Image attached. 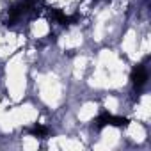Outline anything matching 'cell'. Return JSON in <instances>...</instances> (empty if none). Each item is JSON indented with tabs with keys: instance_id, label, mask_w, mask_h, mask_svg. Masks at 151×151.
<instances>
[{
	"instance_id": "6da1fadb",
	"label": "cell",
	"mask_w": 151,
	"mask_h": 151,
	"mask_svg": "<svg viewBox=\"0 0 151 151\" xmlns=\"http://www.w3.org/2000/svg\"><path fill=\"white\" fill-rule=\"evenodd\" d=\"M146 80H147V71H146V68L142 64L137 66V68H133V71H132V82H133V86L137 89H140L146 84Z\"/></svg>"
},
{
	"instance_id": "7a4b0ae2",
	"label": "cell",
	"mask_w": 151,
	"mask_h": 151,
	"mask_svg": "<svg viewBox=\"0 0 151 151\" xmlns=\"http://www.w3.org/2000/svg\"><path fill=\"white\" fill-rule=\"evenodd\" d=\"M107 124H112V126H126L128 124V119H124V117H114V116L109 114Z\"/></svg>"
},
{
	"instance_id": "3957f363",
	"label": "cell",
	"mask_w": 151,
	"mask_h": 151,
	"mask_svg": "<svg viewBox=\"0 0 151 151\" xmlns=\"http://www.w3.org/2000/svg\"><path fill=\"white\" fill-rule=\"evenodd\" d=\"M32 133L37 135V137H45V135H48V130H46L45 126H39V124H37V126L32 128Z\"/></svg>"
}]
</instances>
